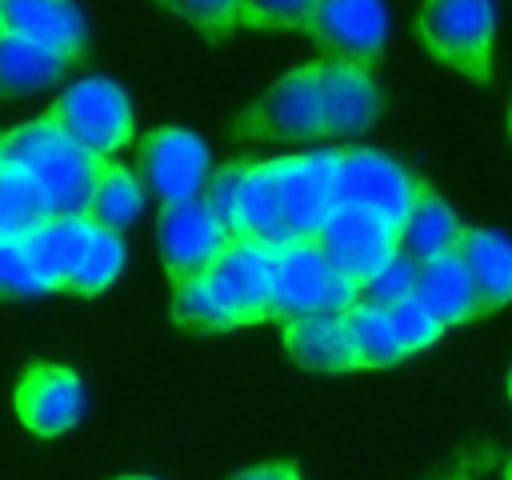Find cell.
I'll return each instance as SVG.
<instances>
[{
  "mask_svg": "<svg viewBox=\"0 0 512 480\" xmlns=\"http://www.w3.org/2000/svg\"><path fill=\"white\" fill-rule=\"evenodd\" d=\"M0 160L24 168L36 180L52 216H84L92 184L108 164V156H88L84 148H76L48 116L0 132Z\"/></svg>",
  "mask_w": 512,
  "mask_h": 480,
  "instance_id": "1",
  "label": "cell"
},
{
  "mask_svg": "<svg viewBox=\"0 0 512 480\" xmlns=\"http://www.w3.org/2000/svg\"><path fill=\"white\" fill-rule=\"evenodd\" d=\"M356 300H360V284L340 276L308 240H288L272 248L268 324H284L312 312H344Z\"/></svg>",
  "mask_w": 512,
  "mask_h": 480,
  "instance_id": "2",
  "label": "cell"
},
{
  "mask_svg": "<svg viewBox=\"0 0 512 480\" xmlns=\"http://www.w3.org/2000/svg\"><path fill=\"white\" fill-rule=\"evenodd\" d=\"M416 32L440 64L480 84L492 80V36H496L492 0H424Z\"/></svg>",
  "mask_w": 512,
  "mask_h": 480,
  "instance_id": "3",
  "label": "cell"
},
{
  "mask_svg": "<svg viewBox=\"0 0 512 480\" xmlns=\"http://www.w3.org/2000/svg\"><path fill=\"white\" fill-rule=\"evenodd\" d=\"M76 148H84L88 156H108L128 148L132 140V104L128 92L104 76H88L68 84L52 108L44 112Z\"/></svg>",
  "mask_w": 512,
  "mask_h": 480,
  "instance_id": "4",
  "label": "cell"
},
{
  "mask_svg": "<svg viewBox=\"0 0 512 480\" xmlns=\"http://www.w3.org/2000/svg\"><path fill=\"white\" fill-rule=\"evenodd\" d=\"M300 32L332 60L372 72L388 44V8L384 0H308Z\"/></svg>",
  "mask_w": 512,
  "mask_h": 480,
  "instance_id": "5",
  "label": "cell"
},
{
  "mask_svg": "<svg viewBox=\"0 0 512 480\" xmlns=\"http://www.w3.org/2000/svg\"><path fill=\"white\" fill-rule=\"evenodd\" d=\"M236 140H320V88H316V64H304L288 76H280L256 104H248L236 116L232 128Z\"/></svg>",
  "mask_w": 512,
  "mask_h": 480,
  "instance_id": "6",
  "label": "cell"
},
{
  "mask_svg": "<svg viewBox=\"0 0 512 480\" xmlns=\"http://www.w3.org/2000/svg\"><path fill=\"white\" fill-rule=\"evenodd\" d=\"M412 200V176L376 148H348L336 152L332 164V208H360L380 216L388 228L400 232V220Z\"/></svg>",
  "mask_w": 512,
  "mask_h": 480,
  "instance_id": "7",
  "label": "cell"
},
{
  "mask_svg": "<svg viewBox=\"0 0 512 480\" xmlns=\"http://www.w3.org/2000/svg\"><path fill=\"white\" fill-rule=\"evenodd\" d=\"M140 192H152L164 204L196 200L208 180V148L188 128L160 124L136 144V176Z\"/></svg>",
  "mask_w": 512,
  "mask_h": 480,
  "instance_id": "8",
  "label": "cell"
},
{
  "mask_svg": "<svg viewBox=\"0 0 512 480\" xmlns=\"http://www.w3.org/2000/svg\"><path fill=\"white\" fill-rule=\"evenodd\" d=\"M308 244L352 284H368L384 260L396 252V228H388L380 216L336 204L324 224L308 236Z\"/></svg>",
  "mask_w": 512,
  "mask_h": 480,
  "instance_id": "9",
  "label": "cell"
},
{
  "mask_svg": "<svg viewBox=\"0 0 512 480\" xmlns=\"http://www.w3.org/2000/svg\"><path fill=\"white\" fill-rule=\"evenodd\" d=\"M264 176L272 180L284 228L292 240H308L324 216L332 212V164L336 152H304V156H276L260 160Z\"/></svg>",
  "mask_w": 512,
  "mask_h": 480,
  "instance_id": "10",
  "label": "cell"
},
{
  "mask_svg": "<svg viewBox=\"0 0 512 480\" xmlns=\"http://www.w3.org/2000/svg\"><path fill=\"white\" fill-rule=\"evenodd\" d=\"M16 416L36 436L68 432L84 412V384L64 364H32L16 384Z\"/></svg>",
  "mask_w": 512,
  "mask_h": 480,
  "instance_id": "11",
  "label": "cell"
},
{
  "mask_svg": "<svg viewBox=\"0 0 512 480\" xmlns=\"http://www.w3.org/2000/svg\"><path fill=\"white\" fill-rule=\"evenodd\" d=\"M224 244H228V236L208 220L200 200L164 204L156 216V248H160V260H164V272L172 284L204 272Z\"/></svg>",
  "mask_w": 512,
  "mask_h": 480,
  "instance_id": "12",
  "label": "cell"
},
{
  "mask_svg": "<svg viewBox=\"0 0 512 480\" xmlns=\"http://www.w3.org/2000/svg\"><path fill=\"white\" fill-rule=\"evenodd\" d=\"M0 32L40 44L68 64H80L88 48V28L72 0H0Z\"/></svg>",
  "mask_w": 512,
  "mask_h": 480,
  "instance_id": "13",
  "label": "cell"
},
{
  "mask_svg": "<svg viewBox=\"0 0 512 480\" xmlns=\"http://www.w3.org/2000/svg\"><path fill=\"white\" fill-rule=\"evenodd\" d=\"M320 88V120L324 136H356L380 112V88L368 68L340 60H312Z\"/></svg>",
  "mask_w": 512,
  "mask_h": 480,
  "instance_id": "14",
  "label": "cell"
},
{
  "mask_svg": "<svg viewBox=\"0 0 512 480\" xmlns=\"http://www.w3.org/2000/svg\"><path fill=\"white\" fill-rule=\"evenodd\" d=\"M92 228L96 224L84 220V216H48L32 232H24L12 248H20V256L32 264L44 292H64L68 280L76 276L80 260H84Z\"/></svg>",
  "mask_w": 512,
  "mask_h": 480,
  "instance_id": "15",
  "label": "cell"
},
{
  "mask_svg": "<svg viewBox=\"0 0 512 480\" xmlns=\"http://www.w3.org/2000/svg\"><path fill=\"white\" fill-rule=\"evenodd\" d=\"M452 252L460 256L464 272L472 276L476 300H480V316H492L508 304L512 296V248L500 232L492 228H472L460 224V236L452 244Z\"/></svg>",
  "mask_w": 512,
  "mask_h": 480,
  "instance_id": "16",
  "label": "cell"
},
{
  "mask_svg": "<svg viewBox=\"0 0 512 480\" xmlns=\"http://www.w3.org/2000/svg\"><path fill=\"white\" fill-rule=\"evenodd\" d=\"M204 272H212L256 324H268V284H272V248L268 244L248 240V236L228 240Z\"/></svg>",
  "mask_w": 512,
  "mask_h": 480,
  "instance_id": "17",
  "label": "cell"
},
{
  "mask_svg": "<svg viewBox=\"0 0 512 480\" xmlns=\"http://www.w3.org/2000/svg\"><path fill=\"white\" fill-rule=\"evenodd\" d=\"M412 300H416L440 328L464 324V320H476V316H480V300H476L472 276L464 272V264H460L456 252H440L436 260H428V264L416 268Z\"/></svg>",
  "mask_w": 512,
  "mask_h": 480,
  "instance_id": "18",
  "label": "cell"
},
{
  "mask_svg": "<svg viewBox=\"0 0 512 480\" xmlns=\"http://www.w3.org/2000/svg\"><path fill=\"white\" fill-rule=\"evenodd\" d=\"M168 316L180 332H228V328L256 324L212 272H196V276L172 284Z\"/></svg>",
  "mask_w": 512,
  "mask_h": 480,
  "instance_id": "19",
  "label": "cell"
},
{
  "mask_svg": "<svg viewBox=\"0 0 512 480\" xmlns=\"http://www.w3.org/2000/svg\"><path fill=\"white\" fill-rule=\"evenodd\" d=\"M456 236H460L456 212L424 180H412V200H408V212L396 232V252L408 256L412 264H428L440 252H452Z\"/></svg>",
  "mask_w": 512,
  "mask_h": 480,
  "instance_id": "20",
  "label": "cell"
},
{
  "mask_svg": "<svg viewBox=\"0 0 512 480\" xmlns=\"http://www.w3.org/2000/svg\"><path fill=\"white\" fill-rule=\"evenodd\" d=\"M280 340H284V352L312 372H352L356 368L340 312H312V316L284 320Z\"/></svg>",
  "mask_w": 512,
  "mask_h": 480,
  "instance_id": "21",
  "label": "cell"
},
{
  "mask_svg": "<svg viewBox=\"0 0 512 480\" xmlns=\"http://www.w3.org/2000/svg\"><path fill=\"white\" fill-rule=\"evenodd\" d=\"M64 68H72L64 56H56L40 44H28L20 36L0 32V96L4 100L52 88L64 76Z\"/></svg>",
  "mask_w": 512,
  "mask_h": 480,
  "instance_id": "22",
  "label": "cell"
},
{
  "mask_svg": "<svg viewBox=\"0 0 512 480\" xmlns=\"http://www.w3.org/2000/svg\"><path fill=\"white\" fill-rule=\"evenodd\" d=\"M140 208H144V192H140V184L132 180V172L120 168L116 160H108V164L100 168L96 184H92V196H88V204H84V220H92L96 228L120 236V232L132 228V220L140 216Z\"/></svg>",
  "mask_w": 512,
  "mask_h": 480,
  "instance_id": "23",
  "label": "cell"
},
{
  "mask_svg": "<svg viewBox=\"0 0 512 480\" xmlns=\"http://www.w3.org/2000/svg\"><path fill=\"white\" fill-rule=\"evenodd\" d=\"M48 216L52 208L36 188V180L24 168L0 160V244H16L24 232H32Z\"/></svg>",
  "mask_w": 512,
  "mask_h": 480,
  "instance_id": "24",
  "label": "cell"
},
{
  "mask_svg": "<svg viewBox=\"0 0 512 480\" xmlns=\"http://www.w3.org/2000/svg\"><path fill=\"white\" fill-rule=\"evenodd\" d=\"M240 232L248 240L268 244V248H280V244L292 240L288 228H284V216H280L272 180L264 176V164L260 160H248V172L240 180Z\"/></svg>",
  "mask_w": 512,
  "mask_h": 480,
  "instance_id": "25",
  "label": "cell"
},
{
  "mask_svg": "<svg viewBox=\"0 0 512 480\" xmlns=\"http://www.w3.org/2000/svg\"><path fill=\"white\" fill-rule=\"evenodd\" d=\"M340 320H344V332H348L356 368H392V364L404 360V352L396 348V336L388 328L384 308H372V304L356 300L352 308L340 312Z\"/></svg>",
  "mask_w": 512,
  "mask_h": 480,
  "instance_id": "26",
  "label": "cell"
},
{
  "mask_svg": "<svg viewBox=\"0 0 512 480\" xmlns=\"http://www.w3.org/2000/svg\"><path fill=\"white\" fill-rule=\"evenodd\" d=\"M124 268V240L116 232H104V228H92L88 236V248H84V260L76 268V276L68 280L64 292H76V296H96L104 292Z\"/></svg>",
  "mask_w": 512,
  "mask_h": 480,
  "instance_id": "27",
  "label": "cell"
},
{
  "mask_svg": "<svg viewBox=\"0 0 512 480\" xmlns=\"http://www.w3.org/2000/svg\"><path fill=\"white\" fill-rule=\"evenodd\" d=\"M244 172H248V160H232V164H224V168H216L208 180H204V188H200V208L208 212V220L228 236V240H240L244 232H240V180H244Z\"/></svg>",
  "mask_w": 512,
  "mask_h": 480,
  "instance_id": "28",
  "label": "cell"
},
{
  "mask_svg": "<svg viewBox=\"0 0 512 480\" xmlns=\"http://www.w3.org/2000/svg\"><path fill=\"white\" fill-rule=\"evenodd\" d=\"M416 268H420V264H412V260L400 256V252H392V256L384 260V268H380L368 284H360V300L372 304V308H392V304L408 300L412 288H416Z\"/></svg>",
  "mask_w": 512,
  "mask_h": 480,
  "instance_id": "29",
  "label": "cell"
},
{
  "mask_svg": "<svg viewBox=\"0 0 512 480\" xmlns=\"http://www.w3.org/2000/svg\"><path fill=\"white\" fill-rule=\"evenodd\" d=\"M384 316H388V328H392V336H396V348L404 352V356H412V352H420V348H428V344H436L440 340V324L408 296V300H400V304H392V308H384Z\"/></svg>",
  "mask_w": 512,
  "mask_h": 480,
  "instance_id": "30",
  "label": "cell"
},
{
  "mask_svg": "<svg viewBox=\"0 0 512 480\" xmlns=\"http://www.w3.org/2000/svg\"><path fill=\"white\" fill-rule=\"evenodd\" d=\"M308 0H236V28L300 32Z\"/></svg>",
  "mask_w": 512,
  "mask_h": 480,
  "instance_id": "31",
  "label": "cell"
},
{
  "mask_svg": "<svg viewBox=\"0 0 512 480\" xmlns=\"http://www.w3.org/2000/svg\"><path fill=\"white\" fill-rule=\"evenodd\" d=\"M156 4L200 28V36L208 40H224L228 32H236V0H156Z\"/></svg>",
  "mask_w": 512,
  "mask_h": 480,
  "instance_id": "32",
  "label": "cell"
},
{
  "mask_svg": "<svg viewBox=\"0 0 512 480\" xmlns=\"http://www.w3.org/2000/svg\"><path fill=\"white\" fill-rule=\"evenodd\" d=\"M0 292H8V296H40L44 292L32 264L12 244H0Z\"/></svg>",
  "mask_w": 512,
  "mask_h": 480,
  "instance_id": "33",
  "label": "cell"
},
{
  "mask_svg": "<svg viewBox=\"0 0 512 480\" xmlns=\"http://www.w3.org/2000/svg\"><path fill=\"white\" fill-rule=\"evenodd\" d=\"M496 460V452L488 448V444H480V448H472V452H464L448 472H440L436 480H476V476H484V468Z\"/></svg>",
  "mask_w": 512,
  "mask_h": 480,
  "instance_id": "34",
  "label": "cell"
},
{
  "mask_svg": "<svg viewBox=\"0 0 512 480\" xmlns=\"http://www.w3.org/2000/svg\"><path fill=\"white\" fill-rule=\"evenodd\" d=\"M232 480H300V472H296V464H288V460H272V464L244 468V472L232 476Z\"/></svg>",
  "mask_w": 512,
  "mask_h": 480,
  "instance_id": "35",
  "label": "cell"
},
{
  "mask_svg": "<svg viewBox=\"0 0 512 480\" xmlns=\"http://www.w3.org/2000/svg\"><path fill=\"white\" fill-rule=\"evenodd\" d=\"M116 480H152V476H116Z\"/></svg>",
  "mask_w": 512,
  "mask_h": 480,
  "instance_id": "36",
  "label": "cell"
}]
</instances>
